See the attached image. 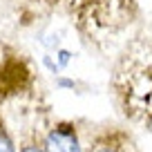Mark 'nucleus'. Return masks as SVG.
Segmentation results:
<instances>
[{
    "label": "nucleus",
    "mask_w": 152,
    "mask_h": 152,
    "mask_svg": "<svg viewBox=\"0 0 152 152\" xmlns=\"http://www.w3.org/2000/svg\"><path fill=\"white\" fill-rule=\"evenodd\" d=\"M92 152H123V150H121L114 141H99L94 148H92Z\"/></svg>",
    "instance_id": "obj_3"
},
{
    "label": "nucleus",
    "mask_w": 152,
    "mask_h": 152,
    "mask_svg": "<svg viewBox=\"0 0 152 152\" xmlns=\"http://www.w3.org/2000/svg\"><path fill=\"white\" fill-rule=\"evenodd\" d=\"M45 152H83L78 132L72 123H58L45 137Z\"/></svg>",
    "instance_id": "obj_1"
},
{
    "label": "nucleus",
    "mask_w": 152,
    "mask_h": 152,
    "mask_svg": "<svg viewBox=\"0 0 152 152\" xmlns=\"http://www.w3.org/2000/svg\"><path fill=\"white\" fill-rule=\"evenodd\" d=\"M0 152H16L14 150V141H11V137L7 134V130L0 125Z\"/></svg>",
    "instance_id": "obj_2"
},
{
    "label": "nucleus",
    "mask_w": 152,
    "mask_h": 152,
    "mask_svg": "<svg viewBox=\"0 0 152 152\" xmlns=\"http://www.w3.org/2000/svg\"><path fill=\"white\" fill-rule=\"evenodd\" d=\"M20 152H45L40 145H34V143H29V145H25V148H20Z\"/></svg>",
    "instance_id": "obj_4"
}]
</instances>
